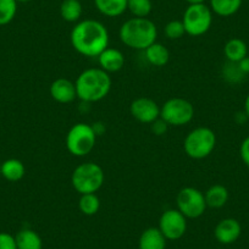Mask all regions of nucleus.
Masks as SVG:
<instances>
[{"mask_svg": "<svg viewBox=\"0 0 249 249\" xmlns=\"http://www.w3.org/2000/svg\"><path fill=\"white\" fill-rule=\"evenodd\" d=\"M222 73H224V77L231 83L239 82V81H242V78L246 76L241 70H239L237 62H230V61H227V64L225 65Z\"/></svg>", "mask_w": 249, "mask_h": 249, "instance_id": "nucleus-28", "label": "nucleus"}, {"mask_svg": "<svg viewBox=\"0 0 249 249\" xmlns=\"http://www.w3.org/2000/svg\"><path fill=\"white\" fill-rule=\"evenodd\" d=\"M98 62L102 70L105 72L111 73L122 70L124 66V56L119 49L107 47L102 54L98 56Z\"/></svg>", "mask_w": 249, "mask_h": 249, "instance_id": "nucleus-14", "label": "nucleus"}, {"mask_svg": "<svg viewBox=\"0 0 249 249\" xmlns=\"http://www.w3.org/2000/svg\"><path fill=\"white\" fill-rule=\"evenodd\" d=\"M204 198L208 208L219 209L224 207L229 200V191L222 184H213L204 193Z\"/></svg>", "mask_w": 249, "mask_h": 249, "instance_id": "nucleus-16", "label": "nucleus"}, {"mask_svg": "<svg viewBox=\"0 0 249 249\" xmlns=\"http://www.w3.org/2000/svg\"><path fill=\"white\" fill-rule=\"evenodd\" d=\"M224 54L227 61L238 62L246 56H248V45L239 38H231L227 40L224 47Z\"/></svg>", "mask_w": 249, "mask_h": 249, "instance_id": "nucleus-19", "label": "nucleus"}, {"mask_svg": "<svg viewBox=\"0 0 249 249\" xmlns=\"http://www.w3.org/2000/svg\"><path fill=\"white\" fill-rule=\"evenodd\" d=\"M195 117V107L190 100L183 98H171L160 107V119L169 126L179 127L190 124Z\"/></svg>", "mask_w": 249, "mask_h": 249, "instance_id": "nucleus-8", "label": "nucleus"}, {"mask_svg": "<svg viewBox=\"0 0 249 249\" xmlns=\"http://www.w3.org/2000/svg\"><path fill=\"white\" fill-rule=\"evenodd\" d=\"M244 114H246L247 117L249 119V94L247 95L246 102H244Z\"/></svg>", "mask_w": 249, "mask_h": 249, "instance_id": "nucleus-33", "label": "nucleus"}, {"mask_svg": "<svg viewBox=\"0 0 249 249\" xmlns=\"http://www.w3.org/2000/svg\"><path fill=\"white\" fill-rule=\"evenodd\" d=\"M216 145V135L209 127H197L191 131L183 141L184 153L196 160L209 157Z\"/></svg>", "mask_w": 249, "mask_h": 249, "instance_id": "nucleus-5", "label": "nucleus"}, {"mask_svg": "<svg viewBox=\"0 0 249 249\" xmlns=\"http://www.w3.org/2000/svg\"><path fill=\"white\" fill-rule=\"evenodd\" d=\"M130 112L138 122L150 124L160 117V107L155 100L141 97L131 103Z\"/></svg>", "mask_w": 249, "mask_h": 249, "instance_id": "nucleus-11", "label": "nucleus"}, {"mask_svg": "<svg viewBox=\"0 0 249 249\" xmlns=\"http://www.w3.org/2000/svg\"><path fill=\"white\" fill-rule=\"evenodd\" d=\"M242 233L241 224L236 219L227 217L221 220L214 230L215 238L221 244L234 243Z\"/></svg>", "mask_w": 249, "mask_h": 249, "instance_id": "nucleus-12", "label": "nucleus"}, {"mask_svg": "<svg viewBox=\"0 0 249 249\" xmlns=\"http://www.w3.org/2000/svg\"><path fill=\"white\" fill-rule=\"evenodd\" d=\"M16 3H27V1H30V0H15Z\"/></svg>", "mask_w": 249, "mask_h": 249, "instance_id": "nucleus-35", "label": "nucleus"}, {"mask_svg": "<svg viewBox=\"0 0 249 249\" xmlns=\"http://www.w3.org/2000/svg\"><path fill=\"white\" fill-rule=\"evenodd\" d=\"M239 70L244 73V75H249V56H246L244 59H242L241 61L237 62Z\"/></svg>", "mask_w": 249, "mask_h": 249, "instance_id": "nucleus-32", "label": "nucleus"}, {"mask_svg": "<svg viewBox=\"0 0 249 249\" xmlns=\"http://www.w3.org/2000/svg\"><path fill=\"white\" fill-rule=\"evenodd\" d=\"M186 35V30H184V26L182 20H172L169 21L165 26V36H166L169 39L176 40L182 38Z\"/></svg>", "mask_w": 249, "mask_h": 249, "instance_id": "nucleus-27", "label": "nucleus"}, {"mask_svg": "<svg viewBox=\"0 0 249 249\" xmlns=\"http://www.w3.org/2000/svg\"><path fill=\"white\" fill-rule=\"evenodd\" d=\"M0 249H18L15 236L6 232H0Z\"/></svg>", "mask_w": 249, "mask_h": 249, "instance_id": "nucleus-29", "label": "nucleus"}, {"mask_svg": "<svg viewBox=\"0 0 249 249\" xmlns=\"http://www.w3.org/2000/svg\"><path fill=\"white\" fill-rule=\"evenodd\" d=\"M71 44L78 54L98 57L109 47V32L102 22L92 18L78 21L71 31Z\"/></svg>", "mask_w": 249, "mask_h": 249, "instance_id": "nucleus-1", "label": "nucleus"}, {"mask_svg": "<svg viewBox=\"0 0 249 249\" xmlns=\"http://www.w3.org/2000/svg\"><path fill=\"white\" fill-rule=\"evenodd\" d=\"M119 37L126 47L144 52L157 42L158 28L148 18H132L122 23Z\"/></svg>", "mask_w": 249, "mask_h": 249, "instance_id": "nucleus-2", "label": "nucleus"}, {"mask_svg": "<svg viewBox=\"0 0 249 249\" xmlns=\"http://www.w3.org/2000/svg\"><path fill=\"white\" fill-rule=\"evenodd\" d=\"M186 35L199 37L210 30L213 23V11L210 6L202 4H191L187 6L182 18Z\"/></svg>", "mask_w": 249, "mask_h": 249, "instance_id": "nucleus-7", "label": "nucleus"}, {"mask_svg": "<svg viewBox=\"0 0 249 249\" xmlns=\"http://www.w3.org/2000/svg\"><path fill=\"white\" fill-rule=\"evenodd\" d=\"M1 177L10 182H18L25 176V165L18 159H8L0 164Z\"/></svg>", "mask_w": 249, "mask_h": 249, "instance_id": "nucleus-21", "label": "nucleus"}, {"mask_svg": "<svg viewBox=\"0 0 249 249\" xmlns=\"http://www.w3.org/2000/svg\"><path fill=\"white\" fill-rule=\"evenodd\" d=\"M144 55L147 61L150 65L157 66V68H161L165 66L170 60V52L165 45L161 43H153L150 47H148L144 50Z\"/></svg>", "mask_w": 249, "mask_h": 249, "instance_id": "nucleus-17", "label": "nucleus"}, {"mask_svg": "<svg viewBox=\"0 0 249 249\" xmlns=\"http://www.w3.org/2000/svg\"><path fill=\"white\" fill-rule=\"evenodd\" d=\"M18 3L15 0H0V26L8 25L15 18Z\"/></svg>", "mask_w": 249, "mask_h": 249, "instance_id": "nucleus-26", "label": "nucleus"}, {"mask_svg": "<svg viewBox=\"0 0 249 249\" xmlns=\"http://www.w3.org/2000/svg\"><path fill=\"white\" fill-rule=\"evenodd\" d=\"M242 0H210V9L221 18L234 15L241 9Z\"/></svg>", "mask_w": 249, "mask_h": 249, "instance_id": "nucleus-23", "label": "nucleus"}, {"mask_svg": "<svg viewBox=\"0 0 249 249\" xmlns=\"http://www.w3.org/2000/svg\"><path fill=\"white\" fill-rule=\"evenodd\" d=\"M150 127H152V131L155 133V135L161 136V135H164V133L167 131L169 124H167L166 122L164 121V120L160 119V117H159V119L155 120L153 124H150Z\"/></svg>", "mask_w": 249, "mask_h": 249, "instance_id": "nucleus-30", "label": "nucleus"}, {"mask_svg": "<svg viewBox=\"0 0 249 249\" xmlns=\"http://www.w3.org/2000/svg\"><path fill=\"white\" fill-rule=\"evenodd\" d=\"M0 177H1V171H0Z\"/></svg>", "mask_w": 249, "mask_h": 249, "instance_id": "nucleus-37", "label": "nucleus"}, {"mask_svg": "<svg viewBox=\"0 0 249 249\" xmlns=\"http://www.w3.org/2000/svg\"><path fill=\"white\" fill-rule=\"evenodd\" d=\"M239 154H241L242 161L249 169V136L244 138V141L242 142L241 148H239Z\"/></svg>", "mask_w": 249, "mask_h": 249, "instance_id": "nucleus-31", "label": "nucleus"}, {"mask_svg": "<svg viewBox=\"0 0 249 249\" xmlns=\"http://www.w3.org/2000/svg\"><path fill=\"white\" fill-rule=\"evenodd\" d=\"M177 210L187 219H198L207 209L204 193L195 187H184L178 192L176 198Z\"/></svg>", "mask_w": 249, "mask_h": 249, "instance_id": "nucleus-9", "label": "nucleus"}, {"mask_svg": "<svg viewBox=\"0 0 249 249\" xmlns=\"http://www.w3.org/2000/svg\"><path fill=\"white\" fill-rule=\"evenodd\" d=\"M50 95L55 102L60 104H69L77 98L75 82L68 78H56L50 85Z\"/></svg>", "mask_w": 249, "mask_h": 249, "instance_id": "nucleus-13", "label": "nucleus"}, {"mask_svg": "<svg viewBox=\"0 0 249 249\" xmlns=\"http://www.w3.org/2000/svg\"><path fill=\"white\" fill-rule=\"evenodd\" d=\"M18 249H42L43 242L39 234L31 229H22L15 236Z\"/></svg>", "mask_w": 249, "mask_h": 249, "instance_id": "nucleus-20", "label": "nucleus"}, {"mask_svg": "<svg viewBox=\"0 0 249 249\" xmlns=\"http://www.w3.org/2000/svg\"><path fill=\"white\" fill-rule=\"evenodd\" d=\"M97 131L87 124H73L66 135V148L75 157H86L97 143Z\"/></svg>", "mask_w": 249, "mask_h": 249, "instance_id": "nucleus-6", "label": "nucleus"}, {"mask_svg": "<svg viewBox=\"0 0 249 249\" xmlns=\"http://www.w3.org/2000/svg\"><path fill=\"white\" fill-rule=\"evenodd\" d=\"M77 98L85 103H95L104 99L111 89L109 73L100 68L82 71L75 82Z\"/></svg>", "mask_w": 249, "mask_h": 249, "instance_id": "nucleus-3", "label": "nucleus"}, {"mask_svg": "<svg viewBox=\"0 0 249 249\" xmlns=\"http://www.w3.org/2000/svg\"><path fill=\"white\" fill-rule=\"evenodd\" d=\"M78 208L80 212L86 216H93L97 214L100 209V199L95 193H87L81 195L78 200Z\"/></svg>", "mask_w": 249, "mask_h": 249, "instance_id": "nucleus-24", "label": "nucleus"}, {"mask_svg": "<svg viewBox=\"0 0 249 249\" xmlns=\"http://www.w3.org/2000/svg\"><path fill=\"white\" fill-rule=\"evenodd\" d=\"M105 175L102 166L95 162L88 161L78 165L72 172L71 183L76 192L80 195L97 193L104 183Z\"/></svg>", "mask_w": 249, "mask_h": 249, "instance_id": "nucleus-4", "label": "nucleus"}, {"mask_svg": "<svg viewBox=\"0 0 249 249\" xmlns=\"http://www.w3.org/2000/svg\"><path fill=\"white\" fill-rule=\"evenodd\" d=\"M184 1H187L188 5H191V4H202L204 3L205 0H184Z\"/></svg>", "mask_w": 249, "mask_h": 249, "instance_id": "nucleus-34", "label": "nucleus"}, {"mask_svg": "<svg viewBox=\"0 0 249 249\" xmlns=\"http://www.w3.org/2000/svg\"><path fill=\"white\" fill-rule=\"evenodd\" d=\"M95 8L102 15L117 18L127 10V0H94Z\"/></svg>", "mask_w": 249, "mask_h": 249, "instance_id": "nucleus-18", "label": "nucleus"}, {"mask_svg": "<svg viewBox=\"0 0 249 249\" xmlns=\"http://www.w3.org/2000/svg\"><path fill=\"white\" fill-rule=\"evenodd\" d=\"M127 10L133 18H148L153 10L152 0H127Z\"/></svg>", "mask_w": 249, "mask_h": 249, "instance_id": "nucleus-25", "label": "nucleus"}, {"mask_svg": "<svg viewBox=\"0 0 249 249\" xmlns=\"http://www.w3.org/2000/svg\"><path fill=\"white\" fill-rule=\"evenodd\" d=\"M166 241L158 227H149L142 232L138 241L140 249H165Z\"/></svg>", "mask_w": 249, "mask_h": 249, "instance_id": "nucleus-15", "label": "nucleus"}, {"mask_svg": "<svg viewBox=\"0 0 249 249\" xmlns=\"http://www.w3.org/2000/svg\"><path fill=\"white\" fill-rule=\"evenodd\" d=\"M83 9L80 0H62L60 5V15L66 22H78L82 16Z\"/></svg>", "mask_w": 249, "mask_h": 249, "instance_id": "nucleus-22", "label": "nucleus"}, {"mask_svg": "<svg viewBox=\"0 0 249 249\" xmlns=\"http://www.w3.org/2000/svg\"><path fill=\"white\" fill-rule=\"evenodd\" d=\"M167 241L182 238L187 231V217L177 209L165 210L159 219V227Z\"/></svg>", "mask_w": 249, "mask_h": 249, "instance_id": "nucleus-10", "label": "nucleus"}, {"mask_svg": "<svg viewBox=\"0 0 249 249\" xmlns=\"http://www.w3.org/2000/svg\"><path fill=\"white\" fill-rule=\"evenodd\" d=\"M248 56H249V45H248Z\"/></svg>", "mask_w": 249, "mask_h": 249, "instance_id": "nucleus-36", "label": "nucleus"}]
</instances>
